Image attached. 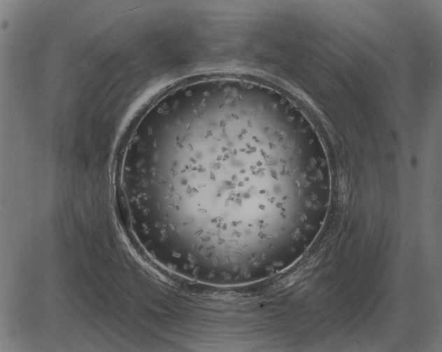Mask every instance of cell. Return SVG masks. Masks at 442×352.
<instances>
[{
	"label": "cell",
	"mask_w": 442,
	"mask_h": 352,
	"mask_svg": "<svg viewBox=\"0 0 442 352\" xmlns=\"http://www.w3.org/2000/svg\"><path fill=\"white\" fill-rule=\"evenodd\" d=\"M304 144L285 113L248 94L211 92L168 109L136 172L156 253L209 283L276 272L300 241L315 187Z\"/></svg>",
	"instance_id": "cell-1"
}]
</instances>
